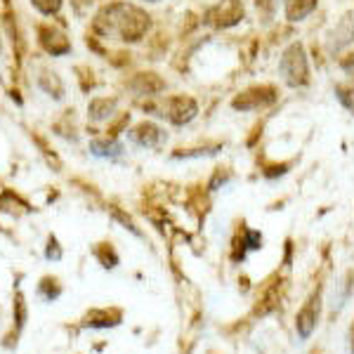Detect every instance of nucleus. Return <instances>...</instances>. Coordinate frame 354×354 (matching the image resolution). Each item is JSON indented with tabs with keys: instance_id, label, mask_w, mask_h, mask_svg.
Wrapping results in <instances>:
<instances>
[{
	"instance_id": "nucleus-1",
	"label": "nucleus",
	"mask_w": 354,
	"mask_h": 354,
	"mask_svg": "<svg viewBox=\"0 0 354 354\" xmlns=\"http://www.w3.org/2000/svg\"><path fill=\"white\" fill-rule=\"evenodd\" d=\"M279 71H281L283 81L288 85H305L310 81V68H307V55L300 43H293L283 53L281 62H279Z\"/></svg>"
},
{
	"instance_id": "nucleus-2",
	"label": "nucleus",
	"mask_w": 354,
	"mask_h": 354,
	"mask_svg": "<svg viewBox=\"0 0 354 354\" xmlns=\"http://www.w3.org/2000/svg\"><path fill=\"white\" fill-rule=\"evenodd\" d=\"M319 312H322V290L317 288L302 305L298 317H295V328H298V335L302 340H307L314 333V328L319 324Z\"/></svg>"
},
{
	"instance_id": "nucleus-3",
	"label": "nucleus",
	"mask_w": 354,
	"mask_h": 354,
	"mask_svg": "<svg viewBox=\"0 0 354 354\" xmlns=\"http://www.w3.org/2000/svg\"><path fill=\"white\" fill-rule=\"evenodd\" d=\"M274 100H277L274 88H253V90H248V93H243L241 97H236L234 106H236V109H258V106L272 104Z\"/></svg>"
},
{
	"instance_id": "nucleus-4",
	"label": "nucleus",
	"mask_w": 354,
	"mask_h": 354,
	"mask_svg": "<svg viewBox=\"0 0 354 354\" xmlns=\"http://www.w3.org/2000/svg\"><path fill=\"white\" fill-rule=\"evenodd\" d=\"M243 17V5L239 0H222L218 8L210 12V19L220 26H232L236 24L239 19Z\"/></svg>"
},
{
	"instance_id": "nucleus-5",
	"label": "nucleus",
	"mask_w": 354,
	"mask_h": 354,
	"mask_svg": "<svg viewBox=\"0 0 354 354\" xmlns=\"http://www.w3.org/2000/svg\"><path fill=\"white\" fill-rule=\"evenodd\" d=\"M196 116V104L189 97H173L168 102V118L175 123H189Z\"/></svg>"
},
{
	"instance_id": "nucleus-6",
	"label": "nucleus",
	"mask_w": 354,
	"mask_h": 354,
	"mask_svg": "<svg viewBox=\"0 0 354 354\" xmlns=\"http://www.w3.org/2000/svg\"><path fill=\"white\" fill-rule=\"evenodd\" d=\"M123 319L121 310H93L83 319V326L88 328H111L118 326Z\"/></svg>"
},
{
	"instance_id": "nucleus-7",
	"label": "nucleus",
	"mask_w": 354,
	"mask_h": 354,
	"mask_svg": "<svg viewBox=\"0 0 354 354\" xmlns=\"http://www.w3.org/2000/svg\"><path fill=\"white\" fill-rule=\"evenodd\" d=\"M133 140H135L140 147H149V149H151V147H158V145H161V142L165 140V135L156 128V125L142 123L140 128L133 130Z\"/></svg>"
},
{
	"instance_id": "nucleus-8",
	"label": "nucleus",
	"mask_w": 354,
	"mask_h": 354,
	"mask_svg": "<svg viewBox=\"0 0 354 354\" xmlns=\"http://www.w3.org/2000/svg\"><path fill=\"white\" fill-rule=\"evenodd\" d=\"M286 3V15L290 21H300L317 8V0H283Z\"/></svg>"
},
{
	"instance_id": "nucleus-9",
	"label": "nucleus",
	"mask_w": 354,
	"mask_h": 354,
	"mask_svg": "<svg viewBox=\"0 0 354 354\" xmlns=\"http://www.w3.org/2000/svg\"><path fill=\"white\" fill-rule=\"evenodd\" d=\"M123 147L118 142H93V153L102 158H116L121 156Z\"/></svg>"
},
{
	"instance_id": "nucleus-10",
	"label": "nucleus",
	"mask_w": 354,
	"mask_h": 354,
	"mask_svg": "<svg viewBox=\"0 0 354 354\" xmlns=\"http://www.w3.org/2000/svg\"><path fill=\"white\" fill-rule=\"evenodd\" d=\"M38 293L43 295L48 302H53L59 298V293H62V288L57 286V279H50V277H45L43 281H41V286H38Z\"/></svg>"
},
{
	"instance_id": "nucleus-11",
	"label": "nucleus",
	"mask_w": 354,
	"mask_h": 354,
	"mask_svg": "<svg viewBox=\"0 0 354 354\" xmlns=\"http://www.w3.org/2000/svg\"><path fill=\"white\" fill-rule=\"evenodd\" d=\"M335 95H338V100L342 102V106L354 113V88H347V85H335Z\"/></svg>"
},
{
	"instance_id": "nucleus-12",
	"label": "nucleus",
	"mask_w": 354,
	"mask_h": 354,
	"mask_svg": "<svg viewBox=\"0 0 354 354\" xmlns=\"http://www.w3.org/2000/svg\"><path fill=\"white\" fill-rule=\"evenodd\" d=\"M97 258L102 260V265H104L106 270H111V267H116V265H118L116 253H113V250H111L106 243H104V248H100V250H97Z\"/></svg>"
},
{
	"instance_id": "nucleus-13",
	"label": "nucleus",
	"mask_w": 354,
	"mask_h": 354,
	"mask_svg": "<svg viewBox=\"0 0 354 354\" xmlns=\"http://www.w3.org/2000/svg\"><path fill=\"white\" fill-rule=\"evenodd\" d=\"M15 312H17V328H21L26 324V302L21 295H17V302H15Z\"/></svg>"
},
{
	"instance_id": "nucleus-14",
	"label": "nucleus",
	"mask_w": 354,
	"mask_h": 354,
	"mask_svg": "<svg viewBox=\"0 0 354 354\" xmlns=\"http://www.w3.org/2000/svg\"><path fill=\"white\" fill-rule=\"evenodd\" d=\"M45 258H48V260H62V248H59V243H57L55 236H50L48 250H45Z\"/></svg>"
},
{
	"instance_id": "nucleus-15",
	"label": "nucleus",
	"mask_w": 354,
	"mask_h": 354,
	"mask_svg": "<svg viewBox=\"0 0 354 354\" xmlns=\"http://www.w3.org/2000/svg\"><path fill=\"white\" fill-rule=\"evenodd\" d=\"M342 68H345L347 76L354 78V55H350V57H345V59H342Z\"/></svg>"
},
{
	"instance_id": "nucleus-16",
	"label": "nucleus",
	"mask_w": 354,
	"mask_h": 354,
	"mask_svg": "<svg viewBox=\"0 0 354 354\" xmlns=\"http://www.w3.org/2000/svg\"><path fill=\"white\" fill-rule=\"evenodd\" d=\"M350 352L354 354V324H352V330H350Z\"/></svg>"
}]
</instances>
